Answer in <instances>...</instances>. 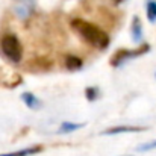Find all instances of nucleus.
Segmentation results:
<instances>
[{
    "label": "nucleus",
    "mask_w": 156,
    "mask_h": 156,
    "mask_svg": "<svg viewBox=\"0 0 156 156\" xmlns=\"http://www.w3.org/2000/svg\"><path fill=\"white\" fill-rule=\"evenodd\" d=\"M70 26L90 46H93L96 49H100V50H105L109 46V41H111L109 35L103 29H100L99 26H96L90 21H85L82 18H73L70 21Z\"/></svg>",
    "instance_id": "1"
},
{
    "label": "nucleus",
    "mask_w": 156,
    "mask_h": 156,
    "mask_svg": "<svg viewBox=\"0 0 156 156\" xmlns=\"http://www.w3.org/2000/svg\"><path fill=\"white\" fill-rule=\"evenodd\" d=\"M0 47H2V52L3 55L14 64H18L21 59H23V46L20 43V40L15 37V35H5L2 38V43H0Z\"/></svg>",
    "instance_id": "2"
},
{
    "label": "nucleus",
    "mask_w": 156,
    "mask_h": 156,
    "mask_svg": "<svg viewBox=\"0 0 156 156\" xmlns=\"http://www.w3.org/2000/svg\"><path fill=\"white\" fill-rule=\"evenodd\" d=\"M150 50V46L149 44H141L136 50H127V49H123V50H118V52L114 53L112 59H111V65L112 67H120L123 65L126 61L129 59H133V58H138V56H143Z\"/></svg>",
    "instance_id": "3"
},
{
    "label": "nucleus",
    "mask_w": 156,
    "mask_h": 156,
    "mask_svg": "<svg viewBox=\"0 0 156 156\" xmlns=\"http://www.w3.org/2000/svg\"><path fill=\"white\" fill-rule=\"evenodd\" d=\"M35 9V2L34 0H17L15 3V14L20 18H27Z\"/></svg>",
    "instance_id": "4"
},
{
    "label": "nucleus",
    "mask_w": 156,
    "mask_h": 156,
    "mask_svg": "<svg viewBox=\"0 0 156 156\" xmlns=\"http://www.w3.org/2000/svg\"><path fill=\"white\" fill-rule=\"evenodd\" d=\"M130 35H132V40L133 43H141L143 41V23L140 20V17H133V21H132V29H130Z\"/></svg>",
    "instance_id": "5"
},
{
    "label": "nucleus",
    "mask_w": 156,
    "mask_h": 156,
    "mask_svg": "<svg viewBox=\"0 0 156 156\" xmlns=\"http://www.w3.org/2000/svg\"><path fill=\"white\" fill-rule=\"evenodd\" d=\"M144 127H135V126H118L111 127L102 132V135H118V133H127V132H143Z\"/></svg>",
    "instance_id": "6"
},
{
    "label": "nucleus",
    "mask_w": 156,
    "mask_h": 156,
    "mask_svg": "<svg viewBox=\"0 0 156 156\" xmlns=\"http://www.w3.org/2000/svg\"><path fill=\"white\" fill-rule=\"evenodd\" d=\"M64 64H65V68H68L70 71H74V70H80L82 65H83V61L76 56V55H67L65 59H64Z\"/></svg>",
    "instance_id": "7"
},
{
    "label": "nucleus",
    "mask_w": 156,
    "mask_h": 156,
    "mask_svg": "<svg viewBox=\"0 0 156 156\" xmlns=\"http://www.w3.org/2000/svg\"><path fill=\"white\" fill-rule=\"evenodd\" d=\"M43 152L41 146H34V147H27V149H21L18 152H11V153H0V156H32Z\"/></svg>",
    "instance_id": "8"
},
{
    "label": "nucleus",
    "mask_w": 156,
    "mask_h": 156,
    "mask_svg": "<svg viewBox=\"0 0 156 156\" xmlns=\"http://www.w3.org/2000/svg\"><path fill=\"white\" fill-rule=\"evenodd\" d=\"M21 100L24 102V105L29 109H38L41 106V100L35 94H32V93H23L21 94Z\"/></svg>",
    "instance_id": "9"
},
{
    "label": "nucleus",
    "mask_w": 156,
    "mask_h": 156,
    "mask_svg": "<svg viewBox=\"0 0 156 156\" xmlns=\"http://www.w3.org/2000/svg\"><path fill=\"white\" fill-rule=\"evenodd\" d=\"M85 124L83 123H71V121H64L58 130V133H71L77 129H82Z\"/></svg>",
    "instance_id": "10"
},
{
    "label": "nucleus",
    "mask_w": 156,
    "mask_h": 156,
    "mask_svg": "<svg viewBox=\"0 0 156 156\" xmlns=\"http://www.w3.org/2000/svg\"><path fill=\"white\" fill-rule=\"evenodd\" d=\"M146 14L150 23H156V0L146 2Z\"/></svg>",
    "instance_id": "11"
},
{
    "label": "nucleus",
    "mask_w": 156,
    "mask_h": 156,
    "mask_svg": "<svg viewBox=\"0 0 156 156\" xmlns=\"http://www.w3.org/2000/svg\"><path fill=\"white\" fill-rule=\"evenodd\" d=\"M99 88L97 87H88L87 90H85V97H87V100H90V102H94V100H97L99 99Z\"/></svg>",
    "instance_id": "12"
},
{
    "label": "nucleus",
    "mask_w": 156,
    "mask_h": 156,
    "mask_svg": "<svg viewBox=\"0 0 156 156\" xmlns=\"http://www.w3.org/2000/svg\"><path fill=\"white\" fill-rule=\"evenodd\" d=\"M153 149H156V141H150V143L141 144L138 147V152H149V150H153Z\"/></svg>",
    "instance_id": "13"
},
{
    "label": "nucleus",
    "mask_w": 156,
    "mask_h": 156,
    "mask_svg": "<svg viewBox=\"0 0 156 156\" xmlns=\"http://www.w3.org/2000/svg\"><path fill=\"white\" fill-rule=\"evenodd\" d=\"M114 2H115V3H121L123 0H114Z\"/></svg>",
    "instance_id": "14"
},
{
    "label": "nucleus",
    "mask_w": 156,
    "mask_h": 156,
    "mask_svg": "<svg viewBox=\"0 0 156 156\" xmlns=\"http://www.w3.org/2000/svg\"><path fill=\"white\" fill-rule=\"evenodd\" d=\"M123 156H132V155H123Z\"/></svg>",
    "instance_id": "15"
}]
</instances>
